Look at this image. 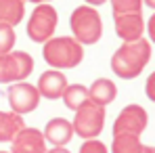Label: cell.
I'll list each match as a JSON object with an SVG mask.
<instances>
[{"label": "cell", "instance_id": "1", "mask_svg": "<svg viewBox=\"0 0 155 153\" xmlns=\"http://www.w3.org/2000/svg\"><path fill=\"white\" fill-rule=\"evenodd\" d=\"M151 59V42L145 40V36L140 40L134 42H124L111 57V72L122 80H134L143 74V69L147 67Z\"/></svg>", "mask_w": 155, "mask_h": 153}, {"label": "cell", "instance_id": "2", "mask_svg": "<svg viewBox=\"0 0 155 153\" xmlns=\"http://www.w3.org/2000/svg\"><path fill=\"white\" fill-rule=\"evenodd\" d=\"M42 57L52 69H71L84 59V46L74 36H52L42 44Z\"/></svg>", "mask_w": 155, "mask_h": 153}, {"label": "cell", "instance_id": "3", "mask_svg": "<svg viewBox=\"0 0 155 153\" xmlns=\"http://www.w3.org/2000/svg\"><path fill=\"white\" fill-rule=\"evenodd\" d=\"M69 27H71V34L82 46H88V44H97L103 36V19H101V13L94 8V6H88V4H80L71 11V17H69Z\"/></svg>", "mask_w": 155, "mask_h": 153}, {"label": "cell", "instance_id": "4", "mask_svg": "<svg viewBox=\"0 0 155 153\" xmlns=\"http://www.w3.org/2000/svg\"><path fill=\"white\" fill-rule=\"evenodd\" d=\"M57 23H59V15L52 4L48 2L36 4V8L31 11V15L27 19V38L36 44H44L46 40H51L54 36Z\"/></svg>", "mask_w": 155, "mask_h": 153}, {"label": "cell", "instance_id": "5", "mask_svg": "<svg viewBox=\"0 0 155 153\" xmlns=\"http://www.w3.org/2000/svg\"><path fill=\"white\" fill-rule=\"evenodd\" d=\"M71 126H74V134H78L84 141L97 138L105 128V107L94 105L92 101L84 103L82 107L76 109Z\"/></svg>", "mask_w": 155, "mask_h": 153}, {"label": "cell", "instance_id": "6", "mask_svg": "<svg viewBox=\"0 0 155 153\" xmlns=\"http://www.w3.org/2000/svg\"><path fill=\"white\" fill-rule=\"evenodd\" d=\"M34 72V57L25 51H11L0 55V84L23 82Z\"/></svg>", "mask_w": 155, "mask_h": 153}, {"label": "cell", "instance_id": "7", "mask_svg": "<svg viewBox=\"0 0 155 153\" xmlns=\"http://www.w3.org/2000/svg\"><path fill=\"white\" fill-rule=\"evenodd\" d=\"M6 99L11 105V111L19 113V115H25L38 109L40 105V92L34 84L29 82H15V84H8V90H6Z\"/></svg>", "mask_w": 155, "mask_h": 153}, {"label": "cell", "instance_id": "8", "mask_svg": "<svg viewBox=\"0 0 155 153\" xmlns=\"http://www.w3.org/2000/svg\"><path fill=\"white\" fill-rule=\"evenodd\" d=\"M147 124H149V113L145 111V107L130 103L115 118L113 134H136V136H140L147 130Z\"/></svg>", "mask_w": 155, "mask_h": 153}, {"label": "cell", "instance_id": "9", "mask_svg": "<svg viewBox=\"0 0 155 153\" xmlns=\"http://www.w3.org/2000/svg\"><path fill=\"white\" fill-rule=\"evenodd\" d=\"M11 153H46V141L42 130L23 126L11 141Z\"/></svg>", "mask_w": 155, "mask_h": 153}, {"label": "cell", "instance_id": "10", "mask_svg": "<svg viewBox=\"0 0 155 153\" xmlns=\"http://www.w3.org/2000/svg\"><path fill=\"white\" fill-rule=\"evenodd\" d=\"M115 34L122 42H134L145 36V19L143 13H128V15H115Z\"/></svg>", "mask_w": 155, "mask_h": 153}, {"label": "cell", "instance_id": "11", "mask_svg": "<svg viewBox=\"0 0 155 153\" xmlns=\"http://www.w3.org/2000/svg\"><path fill=\"white\" fill-rule=\"evenodd\" d=\"M67 84H69L67 82V76L61 69H48V72H44L42 76L38 78L36 88H38L40 97H44L48 101H54V99H61L63 97Z\"/></svg>", "mask_w": 155, "mask_h": 153}, {"label": "cell", "instance_id": "12", "mask_svg": "<svg viewBox=\"0 0 155 153\" xmlns=\"http://www.w3.org/2000/svg\"><path fill=\"white\" fill-rule=\"evenodd\" d=\"M42 134H44L46 145L65 147V145L74 138V126H71V122L65 120V118H52L51 122L44 126Z\"/></svg>", "mask_w": 155, "mask_h": 153}, {"label": "cell", "instance_id": "13", "mask_svg": "<svg viewBox=\"0 0 155 153\" xmlns=\"http://www.w3.org/2000/svg\"><path fill=\"white\" fill-rule=\"evenodd\" d=\"M88 97L94 105H101V107H107L109 103L115 101L117 97V86L113 80L109 78H97L90 86H88Z\"/></svg>", "mask_w": 155, "mask_h": 153}, {"label": "cell", "instance_id": "14", "mask_svg": "<svg viewBox=\"0 0 155 153\" xmlns=\"http://www.w3.org/2000/svg\"><path fill=\"white\" fill-rule=\"evenodd\" d=\"M25 15V0H0V23L19 25Z\"/></svg>", "mask_w": 155, "mask_h": 153}, {"label": "cell", "instance_id": "15", "mask_svg": "<svg viewBox=\"0 0 155 153\" xmlns=\"http://www.w3.org/2000/svg\"><path fill=\"white\" fill-rule=\"evenodd\" d=\"M25 126L23 118L15 111H0V143H11L15 134Z\"/></svg>", "mask_w": 155, "mask_h": 153}, {"label": "cell", "instance_id": "16", "mask_svg": "<svg viewBox=\"0 0 155 153\" xmlns=\"http://www.w3.org/2000/svg\"><path fill=\"white\" fill-rule=\"evenodd\" d=\"M61 99H63V103H65L67 109L76 111L78 107H82L84 103L90 101V97H88V86H84V84H67V88H65V92H63Z\"/></svg>", "mask_w": 155, "mask_h": 153}, {"label": "cell", "instance_id": "17", "mask_svg": "<svg viewBox=\"0 0 155 153\" xmlns=\"http://www.w3.org/2000/svg\"><path fill=\"white\" fill-rule=\"evenodd\" d=\"M143 141L136 134H113L111 153H143Z\"/></svg>", "mask_w": 155, "mask_h": 153}, {"label": "cell", "instance_id": "18", "mask_svg": "<svg viewBox=\"0 0 155 153\" xmlns=\"http://www.w3.org/2000/svg\"><path fill=\"white\" fill-rule=\"evenodd\" d=\"M111 11L113 17L128 13H143V0H111Z\"/></svg>", "mask_w": 155, "mask_h": 153}, {"label": "cell", "instance_id": "19", "mask_svg": "<svg viewBox=\"0 0 155 153\" xmlns=\"http://www.w3.org/2000/svg\"><path fill=\"white\" fill-rule=\"evenodd\" d=\"M15 27L13 25H6V23H0V55H6V52L13 51L15 46Z\"/></svg>", "mask_w": 155, "mask_h": 153}, {"label": "cell", "instance_id": "20", "mask_svg": "<svg viewBox=\"0 0 155 153\" xmlns=\"http://www.w3.org/2000/svg\"><path fill=\"white\" fill-rule=\"evenodd\" d=\"M78 153H109V149L99 138H88V141H84V145L80 147Z\"/></svg>", "mask_w": 155, "mask_h": 153}, {"label": "cell", "instance_id": "21", "mask_svg": "<svg viewBox=\"0 0 155 153\" xmlns=\"http://www.w3.org/2000/svg\"><path fill=\"white\" fill-rule=\"evenodd\" d=\"M145 92H147L149 101L155 103V72H153V74H149L147 82H145Z\"/></svg>", "mask_w": 155, "mask_h": 153}, {"label": "cell", "instance_id": "22", "mask_svg": "<svg viewBox=\"0 0 155 153\" xmlns=\"http://www.w3.org/2000/svg\"><path fill=\"white\" fill-rule=\"evenodd\" d=\"M147 32H149V38H151V42L155 44V13L149 17V21H147Z\"/></svg>", "mask_w": 155, "mask_h": 153}, {"label": "cell", "instance_id": "23", "mask_svg": "<svg viewBox=\"0 0 155 153\" xmlns=\"http://www.w3.org/2000/svg\"><path fill=\"white\" fill-rule=\"evenodd\" d=\"M46 153H71L67 147H52V149H46Z\"/></svg>", "mask_w": 155, "mask_h": 153}, {"label": "cell", "instance_id": "24", "mask_svg": "<svg viewBox=\"0 0 155 153\" xmlns=\"http://www.w3.org/2000/svg\"><path fill=\"white\" fill-rule=\"evenodd\" d=\"M84 2H86L88 6H94V8H97V6H101V4H105L107 0H84Z\"/></svg>", "mask_w": 155, "mask_h": 153}, {"label": "cell", "instance_id": "25", "mask_svg": "<svg viewBox=\"0 0 155 153\" xmlns=\"http://www.w3.org/2000/svg\"><path fill=\"white\" fill-rule=\"evenodd\" d=\"M143 4H147L149 8H153V11H155V0H143Z\"/></svg>", "mask_w": 155, "mask_h": 153}, {"label": "cell", "instance_id": "26", "mask_svg": "<svg viewBox=\"0 0 155 153\" xmlns=\"http://www.w3.org/2000/svg\"><path fill=\"white\" fill-rule=\"evenodd\" d=\"M143 153H155V147H149V145H145V147H143Z\"/></svg>", "mask_w": 155, "mask_h": 153}, {"label": "cell", "instance_id": "27", "mask_svg": "<svg viewBox=\"0 0 155 153\" xmlns=\"http://www.w3.org/2000/svg\"><path fill=\"white\" fill-rule=\"evenodd\" d=\"M0 153H11V151H0Z\"/></svg>", "mask_w": 155, "mask_h": 153}]
</instances>
